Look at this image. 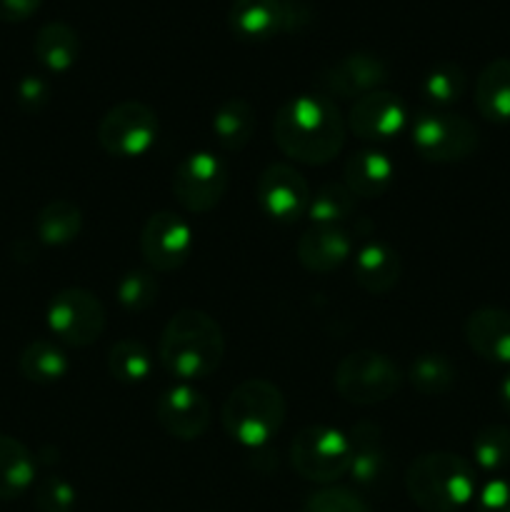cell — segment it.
<instances>
[{"label":"cell","mask_w":510,"mask_h":512,"mask_svg":"<svg viewBox=\"0 0 510 512\" xmlns=\"http://www.w3.org/2000/svg\"><path fill=\"white\" fill-rule=\"evenodd\" d=\"M310 18L313 13L303 0H283V33H298L308 28Z\"/></svg>","instance_id":"f35d334b"},{"label":"cell","mask_w":510,"mask_h":512,"mask_svg":"<svg viewBox=\"0 0 510 512\" xmlns=\"http://www.w3.org/2000/svg\"><path fill=\"white\" fill-rule=\"evenodd\" d=\"M300 512H370L365 500L355 490L348 488H320L305 498L303 510Z\"/></svg>","instance_id":"e575fe53"},{"label":"cell","mask_w":510,"mask_h":512,"mask_svg":"<svg viewBox=\"0 0 510 512\" xmlns=\"http://www.w3.org/2000/svg\"><path fill=\"white\" fill-rule=\"evenodd\" d=\"M473 460L485 473H500L510 465V428L490 423L473 438Z\"/></svg>","instance_id":"1f68e13d"},{"label":"cell","mask_w":510,"mask_h":512,"mask_svg":"<svg viewBox=\"0 0 510 512\" xmlns=\"http://www.w3.org/2000/svg\"><path fill=\"white\" fill-rule=\"evenodd\" d=\"M355 213H358V198L345 188V183L320 185L308 205V218L313 225H343Z\"/></svg>","instance_id":"4dcf8cb0"},{"label":"cell","mask_w":510,"mask_h":512,"mask_svg":"<svg viewBox=\"0 0 510 512\" xmlns=\"http://www.w3.org/2000/svg\"><path fill=\"white\" fill-rule=\"evenodd\" d=\"M108 373L118 383H145L153 373V355L140 340L123 338L110 345L108 350Z\"/></svg>","instance_id":"f546056e"},{"label":"cell","mask_w":510,"mask_h":512,"mask_svg":"<svg viewBox=\"0 0 510 512\" xmlns=\"http://www.w3.org/2000/svg\"><path fill=\"white\" fill-rule=\"evenodd\" d=\"M353 255V238L343 225H310L295 245V258L308 273L328 275Z\"/></svg>","instance_id":"2e32d148"},{"label":"cell","mask_w":510,"mask_h":512,"mask_svg":"<svg viewBox=\"0 0 510 512\" xmlns=\"http://www.w3.org/2000/svg\"><path fill=\"white\" fill-rule=\"evenodd\" d=\"M15 100L23 110L28 113H38L48 105L50 100V85L48 80L40 78V75H23L15 85Z\"/></svg>","instance_id":"d590c367"},{"label":"cell","mask_w":510,"mask_h":512,"mask_svg":"<svg viewBox=\"0 0 510 512\" xmlns=\"http://www.w3.org/2000/svg\"><path fill=\"white\" fill-rule=\"evenodd\" d=\"M158 115L140 100L113 105L98 123V143L110 158L133 160L148 153L158 140Z\"/></svg>","instance_id":"9c48e42d"},{"label":"cell","mask_w":510,"mask_h":512,"mask_svg":"<svg viewBox=\"0 0 510 512\" xmlns=\"http://www.w3.org/2000/svg\"><path fill=\"white\" fill-rule=\"evenodd\" d=\"M405 493L425 512H458L475 500L478 475L463 455L435 450L418 455L408 465Z\"/></svg>","instance_id":"3957f363"},{"label":"cell","mask_w":510,"mask_h":512,"mask_svg":"<svg viewBox=\"0 0 510 512\" xmlns=\"http://www.w3.org/2000/svg\"><path fill=\"white\" fill-rule=\"evenodd\" d=\"M83 230V210L68 198H53L35 215V235L48 248H63L78 240Z\"/></svg>","instance_id":"484cf974"},{"label":"cell","mask_w":510,"mask_h":512,"mask_svg":"<svg viewBox=\"0 0 510 512\" xmlns=\"http://www.w3.org/2000/svg\"><path fill=\"white\" fill-rule=\"evenodd\" d=\"M355 283L370 295H388L403 275V263L393 245L385 240H368L353 258Z\"/></svg>","instance_id":"d6986e66"},{"label":"cell","mask_w":510,"mask_h":512,"mask_svg":"<svg viewBox=\"0 0 510 512\" xmlns=\"http://www.w3.org/2000/svg\"><path fill=\"white\" fill-rule=\"evenodd\" d=\"M45 320L55 338L70 348H90L108 325L103 300L85 288H65L50 298Z\"/></svg>","instance_id":"ba28073f"},{"label":"cell","mask_w":510,"mask_h":512,"mask_svg":"<svg viewBox=\"0 0 510 512\" xmlns=\"http://www.w3.org/2000/svg\"><path fill=\"white\" fill-rule=\"evenodd\" d=\"M228 183V165L210 150H195L175 168L173 195L185 213L203 215L218 208L228 193Z\"/></svg>","instance_id":"30bf717a"},{"label":"cell","mask_w":510,"mask_h":512,"mask_svg":"<svg viewBox=\"0 0 510 512\" xmlns=\"http://www.w3.org/2000/svg\"><path fill=\"white\" fill-rule=\"evenodd\" d=\"M413 148L425 163H463L478 150L480 133L465 115L450 110H423L410 125Z\"/></svg>","instance_id":"8992f818"},{"label":"cell","mask_w":510,"mask_h":512,"mask_svg":"<svg viewBox=\"0 0 510 512\" xmlns=\"http://www.w3.org/2000/svg\"><path fill=\"white\" fill-rule=\"evenodd\" d=\"M260 210L275 223L290 225L308 215V205L313 193H310L308 180L300 170L288 163H270L260 173L258 188H255Z\"/></svg>","instance_id":"7c38bea8"},{"label":"cell","mask_w":510,"mask_h":512,"mask_svg":"<svg viewBox=\"0 0 510 512\" xmlns=\"http://www.w3.org/2000/svg\"><path fill=\"white\" fill-rule=\"evenodd\" d=\"M350 470L348 475L363 488H375L388 473V450L383 428L373 420H358L348 433Z\"/></svg>","instance_id":"ac0fdd59"},{"label":"cell","mask_w":510,"mask_h":512,"mask_svg":"<svg viewBox=\"0 0 510 512\" xmlns=\"http://www.w3.org/2000/svg\"><path fill=\"white\" fill-rule=\"evenodd\" d=\"M498 403L503 408L505 415H510V370L503 375V380L498 383Z\"/></svg>","instance_id":"ab89813d"},{"label":"cell","mask_w":510,"mask_h":512,"mask_svg":"<svg viewBox=\"0 0 510 512\" xmlns=\"http://www.w3.org/2000/svg\"><path fill=\"white\" fill-rule=\"evenodd\" d=\"M475 512H510V480H488L475 493Z\"/></svg>","instance_id":"8d00e7d4"},{"label":"cell","mask_w":510,"mask_h":512,"mask_svg":"<svg viewBox=\"0 0 510 512\" xmlns=\"http://www.w3.org/2000/svg\"><path fill=\"white\" fill-rule=\"evenodd\" d=\"M43 0H0V20L3 23H23L40 10Z\"/></svg>","instance_id":"74e56055"},{"label":"cell","mask_w":510,"mask_h":512,"mask_svg":"<svg viewBox=\"0 0 510 512\" xmlns=\"http://www.w3.org/2000/svg\"><path fill=\"white\" fill-rule=\"evenodd\" d=\"M158 358L178 383H198L210 378L225 358L223 328L203 310H178L165 323Z\"/></svg>","instance_id":"7a4b0ae2"},{"label":"cell","mask_w":510,"mask_h":512,"mask_svg":"<svg viewBox=\"0 0 510 512\" xmlns=\"http://www.w3.org/2000/svg\"><path fill=\"white\" fill-rule=\"evenodd\" d=\"M473 100L488 123H510V58H495L480 70Z\"/></svg>","instance_id":"603a6c76"},{"label":"cell","mask_w":510,"mask_h":512,"mask_svg":"<svg viewBox=\"0 0 510 512\" xmlns=\"http://www.w3.org/2000/svg\"><path fill=\"white\" fill-rule=\"evenodd\" d=\"M415 390L425 398H438L445 395L458 380V368L445 353H423L410 363L408 375Z\"/></svg>","instance_id":"83f0119b"},{"label":"cell","mask_w":510,"mask_h":512,"mask_svg":"<svg viewBox=\"0 0 510 512\" xmlns=\"http://www.w3.org/2000/svg\"><path fill=\"white\" fill-rule=\"evenodd\" d=\"M33 503L38 512H75L78 490L63 475H45L35 483Z\"/></svg>","instance_id":"836d02e7"},{"label":"cell","mask_w":510,"mask_h":512,"mask_svg":"<svg viewBox=\"0 0 510 512\" xmlns=\"http://www.w3.org/2000/svg\"><path fill=\"white\" fill-rule=\"evenodd\" d=\"M193 225L175 210H158L140 230V255L153 273L180 270L193 255Z\"/></svg>","instance_id":"8fae6325"},{"label":"cell","mask_w":510,"mask_h":512,"mask_svg":"<svg viewBox=\"0 0 510 512\" xmlns=\"http://www.w3.org/2000/svg\"><path fill=\"white\" fill-rule=\"evenodd\" d=\"M350 133L365 143H388L398 138L408 125V105L398 93L375 90L353 100L345 118Z\"/></svg>","instance_id":"9a60e30c"},{"label":"cell","mask_w":510,"mask_h":512,"mask_svg":"<svg viewBox=\"0 0 510 512\" xmlns=\"http://www.w3.org/2000/svg\"><path fill=\"white\" fill-rule=\"evenodd\" d=\"M343 113L323 93H303L285 100L273 118V140L280 153L303 165H328L345 145Z\"/></svg>","instance_id":"6da1fadb"},{"label":"cell","mask_w":510,"mask_h":512,"mask_svg":"<svg viewBox=\"0 0 510 512\" xmlns=\"http://www.w3.org/2000/svg\"><path fill=\"white\" fill-rule=\"evenodd\" d=\"M290 465L308 483L333 485L350 470L348 433L330 425H308L290 443Z\"/></svg>","instance_id":"52a82bcc"},{"label":"cell","mask_w":510,"mask_h":512,"mask_svg":"<svg viewBox=\"0 0 510 512\" xmlns=\"http://www.w3.org/2000/svg\"><path fill=\"white\" fill-rule=\"evenodd\" d=\"M228 25L235 38L263 43L283 33V0H233Z\"/></svg>","instance_id":"44dd1931"},{"label":"cell","mask_w":510,"mask_h":512,"mask_svg":"<svg viewBox=\"0 0 510 512\" xmlns=\"http://www.w3.org/2000/svg\"><path fill=\"white\" fill-rule=\"evenodd\" d=\"M213 408L205 393H200L193 383H175L163 390L155 403V420L160 428L175 440H198L208 433Z\"/></svg>","instance_id":"4fadbf2b"},{"label":"cell","mask_w":510,"mask_h":512,"mask_svg":"<svg viewBox=\"0 0 510 512\" xmlns=\"http://www.w3.org/2000/svg\"><path fill=\"white\" fill-rule=\"evenodd\" d=\"M468 348L488 363L510 365V313L503 308H478L465 318Z\"/></svg>","instance_id":"e0dca14e"},{"label":"cell","mask_w":510,"mask_h":512,"mask_svg":"<svg viewBox=\"0 0 510 512\" xmlns=\"http://www.w3.org/2000/svg\"><path fill=\"white\" fill-rule=\"evenodd\" d=\"M388 80V63L380 55L368 53V50H358V53L345 55L338 63L320 70L315 83H318L320 93L328 95V98L338 95V98L358 100L363 95L375 93V90H383V85Z\"/></svg>","instance_id":"5bb4252c"},{"label":"cell","mask_w":510,"mask_h":512,"mask_svg":"<svg viewBox=\"0 0 510 512\" xmlns=\"http://www.w3.org/2000/svg\"><path fill=\"white\" fill-rule=\"evenodd\" d=\"M160 285L155 280L153 270L133 268L118 280L115 285V298H118L120 308L128 310V313H143L150 305L158 300Z\"/></svg>","instance_id":"d6a6232c"},{"label":"cell","mask_w":510,"mask_h":512,"mask_svg":"<svg viewBox=\"0 0 510 512\" xmlns=\"http://www.w3.org/2000/svg\"><path fill=\"white\" fill-rule=\"evenodd\" d=\"M468 88V75L458 63H438L423 75L420 95L433 110H445L458 103Z\"/></svg>","instance_id":"f1b7e54d"},{"label":"cell","mask_w":510,"mask_h":512,"mask_svg":"<svg viewBox=\"0 0 510 512\" xmlns=\"http://www.w3.org/2000/svg\"><path fill=\"white\" fill-rule=\"evenodd\" d=\"M18 370L25 380L35 385H53L68 375L70 363L65 350L53 340H33L18 358Z\"/></svg>","instance_id":"4316f807"},{"label":"cell","mask_w":510,"mask_h":512,"mask_svg":"<svg viewBox=\"0 0 510 512\" xmlns=\"http://www.w3.org/2000/svg\"><path fill=\"white\" fill-rule=\"evenodd\" d=\"M35 60L43 65L48 73H68L80 58V35L78 30L63 20H50L40 25L33 40Z\"/></svg>","instance_id":"7402d4cb"},{"label":"cell","mask_w":510,"mask_h":512,"mask_svg":"<svg viewBox=\"0 0 510 512\" xmlns=\"http://www.w3.org/2000/svg\"><path fill=\"white\" fill-rule=\"evenodd\" d=\"M395 180V165L383 150L365 148L350 155L343 165V183L355 198L375 200L390 190Z\"/></svg>","instance_id":"ffe728a7"},{"label":"cell","mask_w":510,"mask_h":512,"mask_svg":"<svg viewBox=\"0 0 510 512\" xmlns=\"http://www.w3.org/2000/svg\"><path fill=\"white\" fill-rule=\"evenodd\" d=\"M288 415L283 390L263 378H248L235 385L220 408V423L238 445L265 448L280 433Z\"/></svg>","instance_id":"277c9868"},{"label":"cell","mask_w":510,"mask_h":512,"mask_svg":"<svg viewBox=\"0 0 510 512\" xmlns=\"http://www.w3.org/2000/svg\"><path fill=\"white\" fill-rule=\"evenodd\" d=\"M258 120L255 108L245 98H228L215 108L213 135L218 145L228 153H240L253 140Z\"/></svg>","instance_id":"d4e9b609"},{"label":"cell","mask_w":510,"mask_h":512,"mask_svg":"<svg viewBox=\"0 0 510 512\" xmlns=\"http://www.w3.org/2000/svg\"><path fill=\"white\" fill-rule=\"evenodd\" d=\"M33 453L13 435L0 433V500H18L35 485Z\"/></svg>","instance_id":"cb8c5ba5"},{"label":"cell","mask_w":510,"mask_h":512,"mask_svg":"<svg viewBox=\"0 0 510 512\" xmlns=\"http://www.w3.org/2000/svg\"><path fill=\"white\" fill-rule=\"evenodd\" d=\"M405 375L393 358L378 350H355L335 365L333 385L350 405L370 408L393 398Z\"/></svg>","instance_id":"5b68a950"}]
</instances>
